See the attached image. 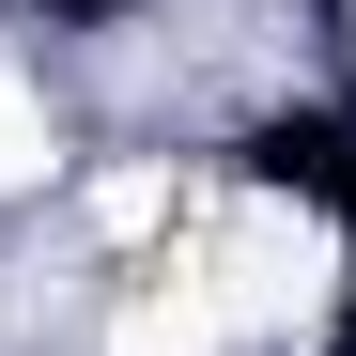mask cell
<instances>
[{
  "instance_id": "6da1fadb",
  "label": "cell",
  "mask_w": 356,
  "mask_h": 356,
  "mask_svg": "<svg viewBox=\"0 0 356 356\" xmlns=\"http://www.w3.org/2000/svg\"><path fill=\"white\" fill-rule=\"evenodd\" d=\"M170 279H186L217 325L294 341V325H325V294H341V232H325L310 202H279V186H232V202H217V248L170 264Z\"/></svg>"
},
{
  "instance_id": "7a4b0ae2",
  "label": "cell",
  "mask_w": 356,
  "mask_h": 356,
  "mask_svg": "<svg viewBox=\"0 0 356 356\" xmlns=\"http://www.w3.org/2000/svg\"><path fill=\"white\" fill-rule=\"evenodd\" d=\"M108 356H232V325H217V310H202V294L170 279V264H155V294H140L124 325H108Z\"/></svg>"
},
{
  "instance_id": "277c9868",
  "label": "cell",
  "mask_w": 356,
  "mask_h": 356,
  "mask_svg": "<svg viewBox=\"0 0 356 356\" xmlns=\"http://www.w3.org/2000/svg\"><path fill=\"white\" fill-rule=\"evenodd\" d=\"M47 170V108H31V78H0V186H31Z\"/></svg>"
},
{
  "instance_id": "3957f363",
  "label": "cell",
  "mask_w": 356,
  "mask_h": 356,
  "mask_svg": "<svg viewBox=\"0 0 356 356\" xmlns=\"http://www.w3.org/2000/svg\"><path fill=\"white\" fill-rule=\"evenodd\" d=\"M170 202H186V170H170V155H140V170H108V186H93V232L124 248V232H155Z\"/></svg>"
}]
</instances>
